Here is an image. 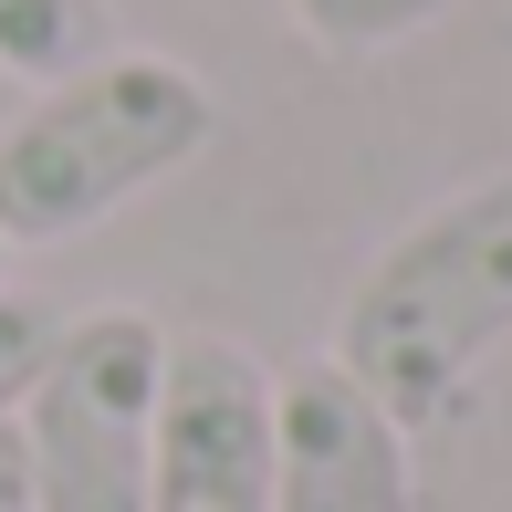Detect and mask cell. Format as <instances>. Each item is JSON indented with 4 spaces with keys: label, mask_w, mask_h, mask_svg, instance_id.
<instances>
[{
    "label": "cell",
    "mask_w": 512,
    "mask_h": 512,
    "mask_svg": "<svg viewBox=\"0 0 512 512\" xmlns=\"http://www.w3.org/2000/svg\"><path fill=\"white\" fill-rule=\"evenodd\" d=\"M157 377L168 324L147 304L63 314L32 398H21V471L32 512H147V450H157Z\"/></svg>",
    "instance_id": "obj_3"
},
{
    "label": "cell",
    "mask_w": 512,
    "mask_h": 512,
    "mask_svg": "<svg viewBox=\"0 0 512 512\" xmlns=\"http://www.w3.org/2000/svg\"><path fill=\"white\" fill-rule=\"evenodd\" d=\"M209 136H220V95L199 63L115 42L0 126V241L11 251L84 241L95 220L168 189L178 168H199Z\"/></svg>",
    "instance_id": "obj_2"
},
{
    "label": "cell",
    "mask_w": 512,
    "mask_h": 512,
    "mask_svg": "<svg viewBox=\"0 0 512 512\" xmlns=\"http://www.w3.org/2000/svg\"><path fill=\"white\" fill-rule=\"evenodd\" d=\"M502 345H512V178H471L439 209H418L345 283L324 356L398 429H429Z\"/></svg>",
    "instance_id": "obj_1"
},
{
    "label": "cell",
    "mask_w": 512,
    "mask_h": 512,
    "mask_svg": "<svg viewBox=\"0 0 512 512\" xmlns=\"http://www.w3.org/2000/svg\"><path fill=\"white\" fill-rule=\"evenodd\" d=\"M53 335H63V314L42 304V293L0 283V429L21 418V398H32V377H42V356H53Z\"/></svg>",
    "instance_id": "obj_8"
},
{
    "label": "cell",
    "mask_w": 512,
    "mask_h": 512,
    "mask_svg": "<svg viewBox=\"0 0 512 512\" xmlns=\"http://www.w3.org/2000/svg\"><path fill=\"white\" fill-rule=\"evenodd\" d=\"M95 53H115V11L105 0H0V74L11 84H63Z\"/></svg>",
    "instance_id": "obj_6"
},
{
    "label": "cell",
    "mask_w": 512,
    "mask_h": 512,
    "mask_svg": "<svg viewBox=\"0 0 512 512\" xmlns=\"http://www.w3.org/2000/svg\"><path fill=\"white\" fill-rule=\"evenodd\" d=\"M272 512H418L408 429L335 356L272 377Z\"/></svg>",
    "instance_id": "obj_5"
},
{
    "label": "cell",
    "mask_w": 512,
    "mask_h": 512,
    "mask_svg": "<svg viewBox=\"0 0 512 512\" xmlns=\"http://www.w3.org/2000/svg\"><path fill=\"white\" fill-rule=\"evenodd\" d=\"M0 512H32V471H21V429H0Z\"/></svg>",
    "instance_id": "obj_9"
},
{
    "label": "cell",
    "mask_w": 512,
    "mask_h": 512,
    "mask_svg": "<svg viewBox=\"0 0 512 512\" xmlns=\"http://www.w3.org/2000/svg\"><path fill=\"white\" fill-rule=\"evenodd\" d=\"M147 512H272V366L230 335H168Z\"/></svg>",
    "instance_id": "obj_4"
},
{
    "label": "cell",
    "mask_w": 512,
    "mask_h": 512,
    "mask_svg": "<svg viewBox=\"0 0 512 512\" xmlns=\"http://www.w3.org/2000/svg\"><path fill=\"white\" fill-rule=\"evenodd\" d=\"M0 283H11V241H0Z\"/></svg>",
    "instance_id": "obj_10"
},
{
    "label": "cell",
    "mask_w": 512,
    "mask_h": 512,
    "mask_svg": "<svg viewBox=\"0 0 512 512\" xmlns=\"http://www.w3.org/2000/svg\"><path fill=\"white\" fill-rule=\"evenodd\" d=\"M283 11H293V32L314 53H398L429 21H450L460 0H283Z\"/></svg>",
    "instance_id": "obj_7"
}]
</instances>
